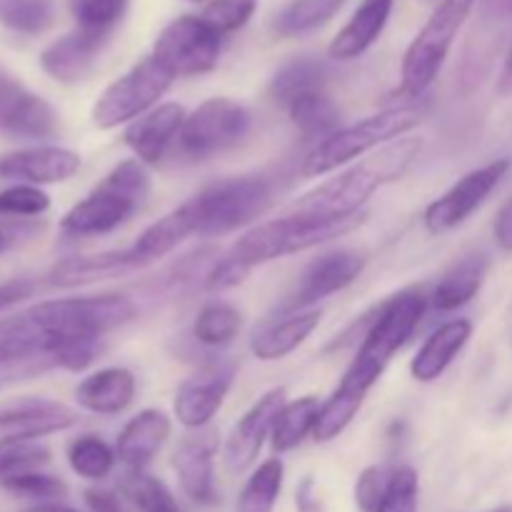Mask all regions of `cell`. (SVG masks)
<instances>
[{"instance_id": "cell-52", "label": "cell", "mask_w": 512, "mask_h": 512, "mask_svg": "<svg viewBox=\"0 0 512 512\" xmlns=\"http://www.w3.org/2000/svg\"><path fill=\"white\" fill-rule=\"evenodd\" d=\"M30 293H33V283H28V280H13V283L0 285V313L25 300Z\"/></svg>"}, {"instance_id": "cell-44", "label": "cell", "mask_w": 512, "mask_h": 512, "mask_svg": "<svg viewBox=\"0 0 512 512\" xmlns=\"http://www.w3.org/2000/svg\"><path fill=\"white\" fill-rule=\"evenodd\" d=\"M103 350V338H70L55 348L53 358L58 363V368L70 370V373H80V370L90 368L100 358Z\"/></svg>"}, {"instance_id": "cell-14", "label": "cell", "mask_w": 512, "mask_h": 512, "mask_svg": "<svg viewBox=\"0 0 512 512\" xmlns=\"http://www.w3.org/2000/svg\"><path fill=\"white\" fill-rule=\"evenodd\" d=\"M235 380L233 360L215 358L205 363L198 373L190 375L175 393V418L190 430H203L215 418L230 385Z\"/></svg>"}, {"instance_id": "cell-50", "label": "cell", "mask_w": 512, "mask_h": 512, "mask_svg": "<svg viewBox=\"0 0 512 512\" xmlns=\"http://www.w3.org/2000/svg\"><path fill=\"white\" fill-rule=\"evenodd\" d=\"M295 508L298 512H325L323 500L318 495V485L313 478H303L295 488Z\"/></svg>"}, {"instance_id": "cell-3", "label": "cell", "mask_w": 512, "mask_h": 512, "mask_svg": "<svg viewBox=\"0 0 512 512\" xmlns=\"http://www.w3.org/2000/svg\"><path fill=\"white\" fill-rule=\"evenodd\" d=\"M423 148L425 140L420 135H403L305 193L290 205L288 213L325 215V218L363 213V205L368 203L370 195L378 193L385 185L398 183L403 175L410 173Z\"/></svg>"}, {"instance_id": "cell-49", "label": "cell", "mask_w": 512, "mask_h": 512, "mask_svg": "<svg viewBox=\"0 0 512 512\" xmlns=\"http://www.w3.org/2000/svg\"><path fill=\"white\" fill-rule=\"evenodd\" d=\"M495 243L503 253H512V195L505 200L503 208L498 210V218H495L493 225Z\"/></svg>"}, {"instance_id": "cell-33", "label": "cell", "mask_w": 512, "mask_h": 512, "mask_svg": "<svg viewBox=\"0 0 512 512\" xmlns=\"http://www.w3.org/2000/svg\"><path fill=\"white\" fill-rule=\"evenodd\" d=\"M348 0H293L275 18V33L283 38H300L323 28L343 10Z\"/></svg>"}, {"instance_id": "cell-48", "label": "cell", "mask_w": 512, "mask_h": 512, "mask_svg": "<svg viewBox=\"0 0 512 512\" xmlns=\"http://www.w3.org/2000/svg\"><path fill=\"white\" fill-rule=\"evenodd\" d=\"M35 233V225L28 220H0V253L15 248L20 240L30 238Z\"/></svg>"}, {"instance_id": "cell-2", "label": "cell", "mask_w": 512, "mask_h": 512, "mask_svg": "<svg viewBox=\"0 0 512 512\" xmlns=\"http://www.w3.org/2000/svg\"><path fill=\"white\" fill-rule=\"evenodd\" d=\"M138 308L118 293L78 295V298L45 300L25 313L8 318L18 348L28 355H53L70 338H103L108 330L130 323Z\"/></svg>"}, {"instance_id": "cell-51", "label": "cell", "mask_w": 512, "mask_h": 512, "mask_svg": "<svg viewBox=\"0 0 512 512\" xmlns=\"http://www.w3.org/2000/svg\"><path fill=\"white\" fill-rule=\"evenodd\" d=\"M85 505H88L90 512H123L120 510L118 495L110 493V490L103 488H90L83 493Z\"/></svg>"}, {"instance_id": "cell-45", "label": "cell", "mask_w": 512, "mask_h": 512, "mask_svg": "<svg viewBox=\"0 0 512 512\" xmlns=\"http://www.w3.org/2000/svg\"><path fill=\"white\" fill-rule=\"evenodd\" d=\"M50 463V450L43 445H18V448L0 450V483L15 475L33 473Z\"/></svg>"}, {"instance_id": "cell-16", "label": "cell", "mask_w": 512, "mask_h": 512, "mask_svg": "<svg viewBox=\"0 0 512 512\" xmlns=\"http://www.w3.org/2000/svg\"><path fill=\"white\" fill-rule=\"evenodd\" d=\"M108 38L110 35L93 33V30H70L40 53V68L63 85L83 83L95 70Z\"/></svg>"}, {"instance_id": "cell-22", "label": "cell", "mask_w": 512, "mask_h": 512, "mask_svg": "<svg viewBox=\"0 0 512 512\" xmlns=\"http://www.w3.org/2000/svg\"><path fill=\"white\" fill-rule=\"evenodd\" d=\"M200 230V215L195 200H185L183 205H178L175 210H170L168 215H163L160 220H155L153 225L140 233V238L130 245V253L138 258V263L150 265L155 260L165 258V255L173 253L180 243L190 238V235H198Z\"/></svg>"}, {"instance_id": "cell-31", "label": "cell", "mask_w": 512, "mask_h": 512, "mask_svg": "<svg viewBox=\"0 0 512 512\" xmlns=\"http://www.w3.org/2000/svg\"><path fill=\"white\" fill-rule=\"evenodd\" d=\"M290 123L300 133L305 143H323L340 130V110L323 90L308 93L288 105Z\"/></svg>"}, {"instance_id": "cell-38", "label": "cell", "mask_w": 512, "mask_h": 512, "mask_svg": "<svg viewBox=\"0 0 512 512\" xmlns=\"http://www.w3.org/2000/svg\"><path fill=\"white\" fill-rule=\"evenodd\" d=\"M53 20L55 0H0V25L13 33L40 35Z\"/></svg>"}, {"instance_id": "cell-13", "label": "cell", "mask_w": 512, "mask_h": 512, "mask_svg": "<svg viewBox=\"0 0 512 512\" xmlns=\"http://www.w3.org/2000/svg\"><path fill=\"white\" fill-rule=\"evenodd\" d=\"M60 130L58 113L0 65V135L10 140H50Z\"/></svg>"}, {"instance_id": "cell-36", "label": "cell", "mask_w": 512, "mask_h": 512, "mask_svg": "<svg viewBox=\"0 0 512 512\" xmlns=\"http://www.w3.org/2000/svg\"><path fill=\"white\" fill-rule=\"evenodd\" d=\"M115 450L98 435H80L70 443L68 463L75 475L85 480H103L115 468Z\"/></svg>"}, {"instance_id": "cell-46", "label": "cell", "mask_w": 512, "mask_h": 512, "mask_svg": "<svg viewBox=\"0 0 512 512\" xmlns=\"http://www.w3.org/2000/svg\"><path fill=\"white\" fill-rule=\"evenodd\" d=\"M393 473L395 470L383 468V465H370L360 473L358 483H355V505L360 512H375L380 508V503L388 495Z\"/></svg>"}, {"instance_id": "cell-53", "label": "cell", "mask_w": 512, "mask_h": 512, "mask_svg": "<svg viewBox=\"0 0 512 512\" xmlns=\"http://www.w3.org/2000/svg\"><path fill=\"white\" fill-rule=\"evenodd\" d=\"M500 90L510 93L512 90V43L508 55H505V65H503V75H500Z\"/></svg>"}, {"instance_id": "cell-39", "label": "cell", "mask_w": 512, "mask_h": 512, "mask_svg": "<svg viewBox=\"0 0 512 512\" xmlns=\"http://www.w3.org/2000/svg\"><path fill=\"white\" fill-rule=\"evenodd\" d=\"M130 0H70V13L83 30L110 35L123 20Z\"/></svg>"}, {"instance_id": "cell-1", "label": "cell", "mask_w": 512, "mask_h": 512, "mask_svg": "<svg viewBox=\"0 0 512 512\" xmlns=\"http://www.w3.org/2000/svg\"><path fill=\"white\" fill-rule=\"evenodd\" d=\"M425 308H428V300L418 290H403L380 305L368 333L363 335L353 363L348 365L340 385L320 408L313 430V438L318 443H330L353 423L373 385L383 378L390 360L418 330Z\"/></svg>"}, {"instance_id": "cell-18", "label": "cell", "mask_w": 512, "mask_h": 512, "mask_svg": "<svg viewBox=\"0 0 512 512\" xmlns=\"http://www.w3.org/2000/svg\"><path fill=\"white\" fill-rule=\"evenodd\" d=\"M215 450H218V433L198 430L195 435H185L173 453V468L178 473L180 488L198 505H213L218 500Z\"/></svg>"}, {"instance_id": "cell-7", "label": "cell", "mask_w": 512, "mask_h": 512, "mask_svg": "<svg viewBox=\"0 0 512 512\" xmlns=\"http://www.w3.org/2000/svg\"><path fill=\"white\" fill-rule=\"evenodd\" d=\"M473 5L475 0H443L433 10L428 23L420 28V33L405 50L403 65H400V93L418 98L438 80Z\"/></svg>"}, {"instance_id": "cell-56", "label": "cell", "mask_w": 512, "mask_h": 512, "mask_svg": "<svg viewBox=\"0 0 512 512\" xmlns=\"http://www.w3.org/2000/svg\"><path fill=\"white\" fill-rule=\"evenodd\" d=\"M190 3H203V0H190Z\"/></svg>"}, {"instance_id": "cell-20", "label": "cell", "mask_w": 512, "mask_h": 512, "mask_svg": "<svg viewBox=\"0 0 512 512\" xmlns=\"http://www.w3.org/2000/svg\"><path fill=\"white\" fill-rule=\"evenodd\" d=\"M78 425V413L63 403H28L0 413V450L35 443Z\"/></svg>"}, {"instance_id": "cell-9", "label": "cell", "mask_w": 512, "mask_h": 512, "mask_svg": "<svg viewBox=\"0 0 512 512\" xmlns=\"http://www.w3.org/2000/svg\"><path fill=\"white\" fill-rule=\"evenodd\" d=\"M250 128L253 115L245 105L230 98H210L188 113L175 150L188 163H200L243 143Z\"/></svg>"}, {"instance_id": "cell-10", "label": "cell", "mask_w": 512, "mask_h": 512, "mask_svg": "<svg viewBox=\"0 0 512 512\" xmlns=\"http://www.w3.org/2000/svg\"><path fill=\"white\" fill-rule=\"evenodd\" d=\"M173 80V75L153 55H148L98 95L90 110L93 125L100 130H113L123 123L130 125L140 115L150 113V108L168 93Z\"/></svg>"}, {"instance_id": "cell-42", "label": "cell", "mask_w": 512, "mask_h": 512, "mask_svg": "<svg viewBox=\"0 0 512 512\" xmlns=\"http://www.w3.org/2000/svg\"><path fill=\"white\" fill-rule=\"evenodd\" d=\"M258 0H210L203 8L200 18L215 30V33H235L253 18Z\"/></svg>"}, {"instance_id": "cell-11", "label": "cell", "mask_w": 512, "mask_h": 512, "mask_svg": "<svg viewBox=\"0 0 512 512\" xmlns=\"http://www.w3.org/2000/svg\"><path fill=\"white\" fill-rule=\"evenodd\" d=\"M223 35L215 33L200 15H180L160 30L153 58L173 78H193L218 65Z\"/></svg>"}, {"instance_id": "cell-35", "label": "cell", "mask_w": 512, "mask_h": 512, "mask_svg": "<svg viewBox=\"0 0 512 512\" xmlns=\"http://www.w3.org/2000/svg\"><path fill=\"white\" fill-rule=\"evenodd\" d=\"M240 328H243L240 310L235 305L223 303V300H213V303L200 308L193 325V335L198 343L208 345V348H225L238 338Z\"/></svg>"}, {"instance_id": "cell-21", "label": "cell", "mask_w": 512, "mask_h": 512, "mask_svg": "<svg viewBox=\"0 0 512 512\" xmlns=\"http://www.w3.org/2000/svg\"><path fill=\"white\" fill-rule=\"evenodd\" d=\"M185 118H188V113H185L183 105H158V108L140 115L138 120H133L125 128V145L133 150V155L143 165H158L168 155V150L175 148V143H178Z\"/></svg>"}, {"instance_id": "cell-37", "label": "cell", "mask_w": 512, "mask_h": 512, "mask_svg": "<svg viewBox=\"0 0 512 512\" xmlns=\"http://www.w3.org/2000/svg\"><path fill=\"white\" fill-rule=\"evenodd\" d=\"M123 493L140 512H183L168 485L148 470H128L123 475Z\"/></svg>"}, {"instance_id": "cell-6", "label": "cell", "mask_w": 512, "mask_h": 512, "mask_svg": "<svg viewBox=\"0 0 512 512\" xmlns=\"http://www.w3.org/2000/svg\"><path fill=\"white\" fill-rule=\"evenodd\" d=\"M418 123V115L403 108L383 110V113L358 120V123L340 128L328 140L315 145L308 158L303 160L300 173H303V178H320L325 173H333L340 165L365 158L373 150L383 148V145L393 143L403 135H410L418 128Z\"/></svg>"}, {"instance_id": "cell-47", "label": "cell", "mask_w": 512, "mask_h": 512, "mask_svg": "<svg viewBox=\"0 0 512 512\" xmlns=\"http://www.w3.org/2000/svg\"><path fill=\"white\" fill-rule=\"evenodd\" d=\"M58 368L53 355H33V358H13L0 360V390L10 388L23 380H33L48 370Z\"/></svg>"}, {"instance_id": "cell-4", "label": "cell", "mask_w": 512, "mask_h": 512, "mask_svg": "<svg viewBox=\"0 0 512 512\" xmlns=\"http://www.w3.org/2000/svg\"><path fill=\"white\" fill-rule=\"evenodd\" d=\"M365 218H368L365 210L345 215V218L285 213L280 218L250 228L243 238L235 240L225 258H230L250 273L253 268L270 263V260L305 253V250L318 248V245L330 243L335 238H343V235L358 230L365 223Z\"/></svg>"}, {"instance_id": "cell-8", "label": "cell", "mask_w": 512, "mask_h": 512, "mask_svg": "<svg viewBox=\"0 0 512 512\" xmlns=\"http://www.w3.org/2000/svg\"><path fill=\"white\" fill-rule=\"evenodd\" d=\"M200 215L198 235L220 238L253 223L273 203V183L265 175H235L193 195Z\"/></svg>"}, {"instance_id": "cell-28", "label": "cell", "mask_w": 512, "mask_h": 512, "mask_svg": "<svg viewBox=\"0 0 512 512\" xmlns=\"http://www.w3.org/2000/svg\"><path fill=\"white\" fill-rule=\"evenodd\" d=\"M320 325V310H303V313L285 315L283 320L265 323L250 338V353L263 363L288 358L293 350H298L305 340L313 335Z\"/></svg>"}, {"instance_id": "cell-12", "label": "cell", "mask_w": 512, "mask_h": 512, "mask_svg": "<svg viewBox=\"0 0 512 512\" xmlns=\"http://www.w3.org/2000/svg\"><path fill=\"white\" fill-rule=\"evenodd\" d=\"M508 170V158H498L493 163L483 165V168L470 170L453 188L445 190L438 200H433L425 208V228L433 235H440L463 225L490 198V193L498 188V183L505 178Z\"/></svg>"}, {"instance_id": "cell-40", "label": "cell", "mask_w": 512, "mask_h": 512, "mask_svg": "<svg viewBox=\"0 0 512 512\" xmlns=\"http://www.w3.org/2000/svg\"><path fill=\"white\" fill-rule=\"evenodd\" d=\"M50 195L38 185L15 183L0 193V218L10 220H33L48 213Z\"/></svg>"}, {"instance_id": "cell-26", "label": "cell", "mask_w": 512, "mask_h": 512, "mask_svg": "<svg viewBox=\"0 0 512 512\" xmlns=\"http://www.w3.org/2000/svg\"><path fill=\"white\" fill-rule=\"evenodd\" d=\"M138 380L128 368H103L75 388V403L95 415H120L133 405Z\"/></svg>"}, {"instance_id": "cell-17", "label": "cell", "mask_w": 512, "mask_h": 512, "mask_svg": "<svg viewBox=\"0 0 512 512\" xmlns=\"http://www.w3.org/2000/svg\"><path fill=\"white\" fill-rule=\"evenodd\" d=\"M285 405V388H273L253 403V408L240 418L225 443V465L230 473H245L258 460L265 438L273 433L275 418Z\"/></svg>"}, {"instance_id": "cell-54", "label": "cell", "mask_w": 512, "mask_h": 512, "mask_svg": "<svg viewBox=\"0 0 512 512\" xmlns=\"http://www.w3.org/2000/svg\"><path fill=\"white\" fill-rule=\"evenodd\" d=\"M23 512H80V510L70 508V505H63V503H38L33 505V508H25Z\"/></svg>"}, {"instance_id": "cell-15", "label": "cell", "mask_w": 512, "mask_h": 512, "mask_svg": "<svg viewBox=\"0 0 512 512\" xmlns=\"http://www.w3.org/2000/svg\"><path fill=\"white\" fill-rule=\"evenodd\" d=\"M363 268L365 255L355 253V250H333V253L320 255L303 270L298 285H295V290L285 300L283 310L288 315L313 310L315 303L355 283L358 275L363 273Z\"/></svg>"}, {"instance_id": "cell-27", "label": "cell", "mask_w": 512, "mask_h": 512, "mask_svg": "<svg viewBox=\"0 0 512 512\" xmlns=\"http://www.w3.org/2000/svg\"><path fill=\"white\" fill-rule=\"evenodd\" d=\"M393 3L395 0H363L353 18L330 40V58L353 60L373 48V43L383 35L385 25H388Z\"/></svg>"}, {"instance_id": "cell-34", "label": "cell", "mask_w": 512, "mask_h": 512, "mask_svg": "<svg viewBox=\"0 0 512 512\" xmlns=\"http://www.w3.org/2000/svg\"><path fill=\"white\" fill-rule=\"evenodd\" d=\"M285 480V465L280 458H268L253 470L238 498V512H273Z\"/></svg>"}, {"instance_id": "cell-25", "label": "cell", "mask_w": 512, "mask_h": 512, "mask_svg": "<svg viewBox=\"0 0 512 512\" xmlns=\"http://www.w3.org/2000/svg\"><path fill=\"white\" fill-rule=\"evenodd\" d=\"M470 338H473V323L468 318H455L443 323L410 360V375L418 383L438 380L453 365V360L463 353Z\"/></svg>"}, {"instance_id": "cell-24", "label": "cell", "mask_w": 512, "mask_h": 512, "mask_svg": "<svg viewBox=\"0 0 512 512\" xmlns=\"http://www.w3.org/2000/svg\"><path fill=\"white\" fill-rule=\"evenodd\" d=\"M138 268H143V265L130 253V248L93 255H73V258H65L53 265L48 283L55 285V288H78V285L120 278V275H128Z\"/></svg>"}, {"instance_id": "cell-5", "label": "cell", "mask_w": 512, "mask_h": 512, "mask_svg": "<svg viewBox=\"0 0 512 512\" xmlns=\"http://www.w3.org/2000/svg\"><path fill=\"white\" fill-rule=\"evenodd\" d=\"M150 195V175L138 158L115 165L93 193L65 213L60 233L65 238H95L113 233L143 208Z\"/></svg>"}, {"instance_id": "cell-23", "label": "cell", "mask_w": 512, "mask_h": 512, "mask_svg": "<svg viewBox=\"0 0 512 512\" xmlns=\"http://www.w3.org/2000/svg\"><path fill=\"white\" fill-rule=\"evenodd\" d=\"M170 438V418L163 410H140L120 430L115 455L128 470H145Z\"/></svg>"}, {"instance_id": "cell-41", "label": "cell", "mask_w": 512, "mask_h": 512, "mask_svg": "<svg viewBox=\"0 0 512 512\" xmlns=\"http://www.w3.org/2000/svg\"><path fill=\"white\" fill-rule=\"evenodd\" d=\"M0 488L10 495H18V498L38 500V503H58L60 498L68 495V485L60 478L48 473H40V470H33V473L15 475V478H8L0 483Z\"/></svg>"}, {"instance_id": "cell-29", "label": "cell", "mask_w": 512, "mask_h": 512, "mask_svg": "<svg viewBox=\"0 0 512 512\" xmlns=\"http://www.w3.org/2000/svg\"><path fill=\"white\" fill-rule=\"evenodd\" d=\"M490 270V258L485 253H470L453 265L448 273L440 278L433 290V305L440 313H450L463 305H468L480 293L485 283V275Z\"/></svg>"}, {"instance_id": "cell-19", "label": "cell", "mask_w": 512, "mask_h": 512, "mask_svg": "<svg viewBox=\"0 0 512 512\" xmlns=\"http://www.w3.org/2000/svg\"><path fill=\"white\" fill-rule=\"evenodd\" d=\"M80 170V155L58 145H35L0 158V178L25 185L65 183Z\"/></svg>"}, {"instance_id": "cell-32", "label": "cell", "mask_w": 512, "mask_h": 512, "mask_svg": "<svg viewBox=\"0 0 512 512\" xmlns=\"http://www.w3.org/2000/svg\"><path fill=\"white\" fill-rule=\"evenodd\" d=\"M320 408H323V403L315 395H305V398L285 403L280 408L278 418H275L273 433H270L273 448L278 453H288V450L298 448L308 435H313Z\"/></svg>"}, {"instance_id": "cell-55", "label": "cell", "mask_w": 512, "mask_h": 512, "mask_svg": "<svg viewBox=\"0 0 512 512\" xmlns=\"http://www.w3.org/2000/svg\"><path fill=\"white\" fill-rule=\"evenodd\" d=\"M493 512H512V508H498V510H493Z\"/></svg>"}, {"instance_id": "cell-30", "label": "cell", "mask_w": 512, "mask_h": 512, "mask_svg": "<svg viewBox=\"0 0 512 512\" xmlns=\"http://www.w3.org/2000/svg\"><path fill=\"white\" fill-rule=\"evenodd\" d=\"M325 80H328V68H325L323 60L313 58V55H300V58H293L280 65L278 73L270 80L268 90L275 103L288 108L293 100L323 90Z\"/></svg>"}, {"instance_id": "cell-43", "label": "cell", "mask_w": 512, "mask_h": 512, "mask_svg": "<svg viewBox=\"0 0 512 512\" xmlns=\"http://www.w3.org/2000/svg\"><path fill=\"white\" fill-rule=\"evenodd\" d=\"M418 493V473L410 465H403L393 473L388 495L375 512H418Z\"/></svg>"}]
</instances>
